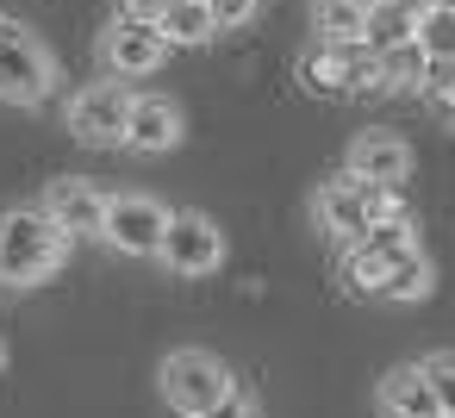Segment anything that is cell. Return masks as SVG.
<instances>
[{
	"label": "cell",
	"instance_id": "1",
	"mask_svg": "<svg viewBox=\"0 0 455 418\" xmlns=\"http://www.w3.org/2000/svg\"><path fill=\"white\" fill-rule=\"evenodd\" d=\"M69 231L44 213V206H20L0 213V287H38L63 269L69 256Z\"/></svg>",
	"mask_w": 455,
	"mask_h": 418
},
{
	"label": "cell",
	"instance_id": "2",
	"mask_svg": "<svg viewBox=\"0 0 455 418\" xmlns=\"http://www.w3.org/2000/svg\"><path fill=\"white\" fill-rule=\"evenodd\" d=\"M393 213H405V206H399V188H374V181H362V175H349V169L312 194V219H318V231H331L337 244H355L368 225H380V219H393Z\"/></svg>",
	"mask_w": 455,
	"mask_h": 418
},
{
	"label": "cell",
	"instance_id": "3",
	"mask_svg": "<svg viewBox=\"0 0 455 418\" xmlns=\"http://www.w3.org/2000/svg\"><path fill=\"white\" fill-rule=\"evenodd\" d=\"M57 88V57L20 26V20H0V100L13 107H38Z\"/></svg>",
	"mask_w": 455,
	"mask_h": 418
},
{
	"label": "cell",
	"instance_id": "4",
	"mask_svg": "<svg viewBox=\"0 0 455 418\" xmlns=\"http://www.w3.org/2000/svg\"><path fill=\"white\" fill-rule=\"evenodd\" d=\"M418 237H411V219L405 213H393V219H380V225H368L355 244H343V287L349 293H380V281H387V269L411 250Z\"/></svg>",
	"mask_w": 455,
	"mask_h": 418
},
{
	"label": "cell",
	"instance_id": "5",
	"mask_svg": "<svg viewBox=\"0 0 455 418\" xmlns=\"http://www.w3.org/2000/svg\"><path fill=\"white\" fill-rule=\"evenodd\" d=\"M299 82L312 94H380V63L368 44H312L299 57Z\"/></svg>",
	"mask_w": 455,
	"mask_h": 418
},
{
	"label": "cell",
	"instance_id": "6",
	"mask_svg": "<svg viewBox=\"0 0 455 418\" xmlns=\"http://www.w3.org/2000/svg\"><path fill=\"white\" fill-rule=\"evenodd\" d=\"M225 393H231V368H225L219 356H206V350H175V356L163 362V399H169L181 418L219 406Z\"/></svg>",
	"mask_w": 455,
	"mask_h": 418
},
{
	"label": "cell",
	"instance_id": "7",
	"mask_svg": "<svg viewBox=\"0 0 455 418\" xmlns=\"http://www.w3.org/2000/svg\"><path fill=\"white\" fill-rule=\"evenodd\" d=\"M156 256H163V269H175V275H188V281H194V275H212V269L225 262V231H219L206 213H169Z\"/></svg>",
	"mask_w": 455,
	"mask_h": 418
},
{
	"label": "cell",
	"instance_id": "8",
	"mask_svg": "<svg viewBox=\"0 0 455 418\" xmlns=\"http://www.w3.org/2000/svg\"><path fill=\"white\" fill-rule=\"evenodd\" d=\"M163 225H169V206H163V200H150V194H107L100 237H107L119 256H156Z\"/></svg>",
	"mask_w": 455,
	"mask_h": 418
},
{
	"label": "cell",
	"instance_id": "9",
	"mask_svg": "<svg viewBox=\"0 0 455 418\" xmlns=\"http://www.w3.org/2000/svg\"><path fill=\"white\" fill-rule=\"evenodd\" d=\"M125 113H132V88L119 82H88L76 100H69V132L82 144H125Z\"/></svg>",
	"mask_w": 455,
	"mask_h": 418
},
{
	"label": "cell",
	"instance_id": "10",
	"mask_svg": "<svg viewBox=\"0 0 455 418\" xmlns=\"http://www.w3.org/2000/svg\"><path fill=\"white\" fill-rule=\"evenodd\" d=\"M100 57H107V69H113V76H156V69H163V57H169V38H163L150 20L119 13V20L107 26V38H100Z\"/></svg>",
	"mask_w": 455,
	"mask_h": 418
},
{
	"label": "cell",
	"instance_id": "11",
	"mask_svg": "<svg viewBox=\"0 0 455 418\" xmlns=\"http://www.w3.org/2000/svg\"><path fill=\"white\" fill-rule=\"evenodd\" d=\"M181 107L169 94H132V113H125V150L138 157H163L181 144Z\"/></svg>",
	"mask_w": 455,
	"mask_h": 418
},
{
	"label": "cell",
	"instance_id": "12",
	"mask_svg": "<svg viewBox=\"0 0 455 418\" xmlns=\"http://www.w3.org/2000/svg\"><path fill=\"white\" fill-rule=\"evenodd\" d=\"M343 169L362 175V181H374V188H399V181L411 175V144H405L399 132L374 125V132H362V138L349 144V163H343Z\"/></svg>",
	"mask_w": 455,
	"mask_h": 418
},
{
	"label": "cell",
	"instance_id": "13",
	"mask_svg": "<svg viewBox=\"0 0 455 418\" xmlns=\"http://www.w3.org/2000/svg\"><path fill=\"white\" fill-rule=\"evenodd\" d=\"M44 213L69 231V237H100V219H107V194L94 188V181H51V194H44Z\"/></svg>",
	"mask_w": 455,
	"mask_h": 418
},
{
	"label": "cell",
	"instance_id": "14",
	"mask_svg": "<svg viewBox=\"0 0 455 418\" xmlns=\"http://www.w3.org/2000/svg\"><path fill=\"white\" fill-rule=\"evenodd\" d=\"M374 399H380V412H387V418H436V393H430V381H424V368H418V362L387 368V374H380V387H374Z\"/></svg>",
	"mask_w": 455,
	"mask_h": 418
},
{
	"label": "cell",
	"instance_id": "15",
	"mask_svg": "<svg viewBox=\"0 0 455 418\" xmlns=\"http://www.w3.org/2000/svg\"><path fill=\"white\" fill-rule=\"evenodd\" d=\"M418 32V0H368V20H362V44L380 57L393 44H405Z\"/></svg>",
	"mask_w": 455,
	"mask_h": 418
},
{
	"label": "cell",
	"instance_id": "16",
	"mask_svg": "<svg viewBox=\"0 0 455 418\" xmlns=\"http://www.w3.org/2000/svg\"><path fill=\"white\" fill-rule=\"evenodd\" d=\"M374 63H380V94H424V82H430V57L418 51V38L380 51Z\"/></svg>",
	"mask_w": 455,
	"mask_h": 418
},
{
	"label": "cell",
	"instance_id": "17",
	"mask_svg": "<svg viewBox=\"0 0 455 418\" xmlns=\"http://www.w3.org/2000/svg\"><path fill=\"white\" fill-rule=\"evenodd\" d=\"M430 287H436V269H430V256H424V250L411 244V250H405V256H399V262L387 269V281H380V293H374V300L411 306V300H424Z\"/></svg>",
	"mask_w": 455,
	"mask_h": 418
},
{
	"label": "cell",
	"instance_id": "18",
	"mask_svg": "<svg viewBox=\"0 0 455 418\" xmlns=\"http://www.w3.org/2000/svg\"><path fill=\"white\" fill-rule=\"evenodd\" d=\"M368 0H312V32L318 44H362Z\"/></svg>",
	"mask_w": 455,
	"mask_h": 418
},
{
	"label": "cell",
	"instance_id": "19",
	"mask_svg": "<svg viewBox=\"0 0 455 418\" xmlns=\"http://www.w3.org/2000/svg\"><path fill=\"white\" fill-rule=\"evenodd\" d=\"M156 32H163L169 44H206V38H219L206 0H169V7L156 13Z\"/></svg>",
	"mask_w": 455,
	"mask_h": 418
},
{
	"label": "cell",
	"instance_id": "20",
	"mask_svg": "<svg viewBox=\"0 0 455 418\" xmlns=\"http://www.w3.org/2000/svg\"><path fill=\"white\" fill-rule=\"evenodd\" d=\"M418 51L430 57V63H455V13H443V7H418Z\"/></svg>",
	"mask_w": 455,
	"mask_h": 418
},
{
	"label": "cell",
	"instance_id": "21",
	"mask_svg": "<svg viewBox=\"0 0 455 418\" xmlns=\"http://www.w3.org/2000/svg\"><path fill=\"white\" fill-rule=\"evenodd\" d=\"M418 368H424V381H430V393H436V412H455V350H436V356H424Z\"/></svg>",
	"mask_w": 455,
	"mask_h": 418
},
{
	"label": "cell",
	"instance_id": "22",
	"mask_svg": "<svg viewBox=\"0 0 455 418\" xmlns=\"http://www.w3.org/2000/svg\"><path fill=\"white\" fill-rule=\"evenodd\" d=\"M424 100H430V113L455 132V63H430V82H424Z\"/></svg>",
	"mask_w": 455,
	"mask_h": 418
},
{
	"label": "cell",
	"instance_id": "23",
	"mask_svg": "<svg viewBox=\"0 0 455 418\" xmlns=\"http://www.w3.org/2000/svg\"><path fill=\"white\" fill-rule=\"evenodd\" d=\"M206 13H212V32H237L256 20V0H206Z\"/></svg>",
	"mask_w": 455,
	"mask_h": 418
},
{
	"label": "cell",
	"instance_id": "24",
	"mask_svg": "<svg viewBox=\"0 0 455 418\" xmlns=\"http://www.w3.org/2000/svg\"><path fill=\"white\" fill-rule=\"evenodd\" d=\"M194 418H256V412H250V399H243V393L231 387V393H225L219 406H206V412H194Z\"/></svg>",
	"mask_w": 455,
	"mask_h": 418
},
{
	"label": "cell",
	"instance_id": "25",
	"mask_svg": "<svg viewBox=\"0 0 455 418\" xmlns=\"http://www.w3.org/2000/svg\"><path fill=\"white\" fill-rule=\"evenodd\" d=\"M169 7V0H119V13H132V20H150L156 26V13Z\"/></svg>",
	"mask_w": 455,
	"mask_h": 418
},
{
	"label": "cell",
	"instance_id": "26",
	"mask_svg": "<svg viewBox=\"0 0 455 418\" xmlns=\"http://www.w3.org/2000/svg\"><path fill=\"white\" fill-rule=\"evenodd\" d=\"M418 7H443V13H455V0H418Z\"/></svg>",
	"mask_w": 455,
	"mask_h": 418
},
{
	"label": "cell",
	"instance_id": "27",
	"mask_svg": "<svg viewBox=\"0 0 455 418\" xmlns=\"http://www.w3.org/2000/svg\"><path fill=\"white\" fill-rule=\"evenodd\" d=\"M436 418H455V412H436Z\"/></svg>",
	"mask_w": 455,
	"mask_h": 418
},
{
	"label": "cell",
	"instance_id": "28",
	"mask_svg": "<svg viewBox=\"0 0 455 418\" xmlns=\"http://www.w3.org/2000/svg\"><path fill=\"white\" fill-rule=\"evenodd\" d=\"M0 362H7V350H0Z\"/></svg>",
	"mask_w": 455,
	"mask_h": 418
}]
</instances>
